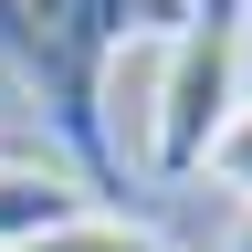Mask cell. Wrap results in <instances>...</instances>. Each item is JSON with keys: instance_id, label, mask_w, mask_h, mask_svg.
<instances>
[{"instance_id": "6da1fadb", "label": "cell", "mask_w": 252, "mask_h": 252, "mask_svg": "<svg viewBox=\"0 0 252 252\" xmlns=\"http://www.w3.org/2000/svg\"><path fill=\"white\" fill-rule=\"evenodd\" d=\"M200 0H0V63L32 84V105L53 126V158L84 179L94 210H116L126 158H116V116H105V74L116 53L179 42V21Z\"/></svg>"}, {"instance_id": "52a82bcc", "label": "cell", "mask_w": 252, "mask_h": 252, "mask_svg": "<svg viewBox=\"0 0 252 252\" xmlns=\"http://www.w3.org/2000/svg\"><path fill=\"white\" fill-rule=\"evenodd\" d=\"M220 252H252V210H242V220H231V242H220Z\"/></svg>"}, {"instance_id": "7a4b0ae2", "label": "cell", "mask_w": 252, "mask_h": 252, "mask_svg": "<svg viewBox=\"0 0 252 252\" xmlns=\"http://www.w3.org/2000/svg\"><path fill=\"white\" fill-rule=\"evenodd\" d=\"M242 116V0H200L179 42L158 53V105H147V168L200 179L220 126Z\"/></svg>"}, {"instance_id": "3957f363", "label": "cell", "mask_w": 252, "mask_h": 252, "mask_svg": "<svg viewBox=\"0 0 252 252\" xmlns=\"http://www.w3.org/2000/svg\"><path fill=\"white\" fill-rule=\"evenodd\" d=\"M74 210H84V179L63 168V158H11V168H0V252H32Z\"/></svg>"}, {"instance_id": "277c9868", "label": "cell", "mask_w": 252, "mask_h": 252, "mask_svg": "<svg viewBox=\"0 0 252 252\" xmlns=\"http://www.w3.org/2000/svg\"><path fill=\"white\" fill-rule=\"evenodd\" d=\"M32 252H168V242H158L147 220H126V210H94V200H84L74 220H53Z\"/></svg>"}, {"instance_id": "8992f818", "label": "cell", "mask_w": 252, "mask_h": 252, "mask_svg": "<svg viewBox=\"0 0 252 252\" xmlns=\"http://www.w3.org/2000/svg\"><path fill=\"white\" fill-rule=\"evenodd\" d=\"M11 158H53L42 137H11V126H0V168H11Z\"/></svg>"}, {"instance_id": "5b68a950", "label": "cell", "mask_w": 252, "mask_h": 252, "mask_svg": "<svg viewBox=\"0 0 252 252\" xmlns=\"http://www.w3.org/2000/svg\"><path fill=\"white\" fill-rule=\"evenodd\" d=\"M210 179H220V189H231V200L252 210V94H242V116L220 126V147H210Z\"/></svg>"}]
</instances>
